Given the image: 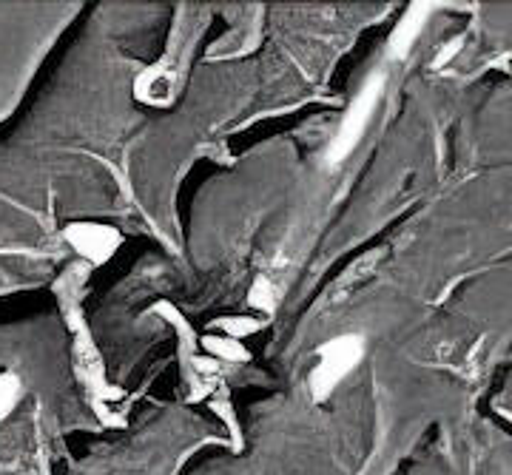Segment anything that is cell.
<instances>
[{
  "mask_svg": "<svg viewBox=\"0 0 512 475\" xmlns=\"http://www.w3.org/2000/svg\"><path fill=\"white\" fill-rule=\"evenodd\" d=\"M376 97H379V92H376V80H373V83H367L365 92L353 100V109L348 111V117L342 123V131L336 137V146L330 151V160H342L350 148L359 143V137L365 134L367 123H370V114L376 109Z\"/></svg>",
  "mask_w": 512,
  "mask_h": 475,
  "instance_id": "1",
  "label": "cell"
}]
</instances>
